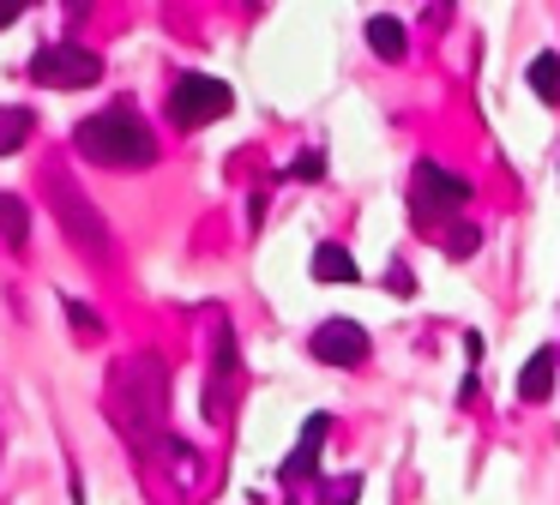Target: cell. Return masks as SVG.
I'll return each instance as SVG.
<instances>
[{
    "label": "cell",
    "mask_w": 560,
    "mask_h": 505,
    "mask_svg": "<svg viewBox=\"0 0 560 505\" xmlns=\"http://www.w3.org/2000/svg\"><path fill=\"white\" fill-rule=\"evenodd\" d=\"M163 409H170V367L158 355H133L115 367V391H109V415L127 433L133 451L163 445Z\"/></svg>",
    "instance_id": "cell-1"
},
{
    "label": "cell",
    "mask_w": 560,
    "mask_h": 505,
    "mask_svg": "<svg viewBox=\"0 0 560 505\" xmlns=\"http://www.w3.org/2000/svg\"><path fill=\"white\" fill-rule=\"evenodd\" d=\"M73 144L85 163H103V168H151L158 163V139H151V127L133 108H103V115L79 120Z\"/></svg>",
    "instance_id": "cell-2"
},
{
    "label": "cell",
    "mask_w": 560,
    "mask_h": 505,
    "mask_svg": "<svg viewBox=\"0 0 560 505\" xmlns=\"http://www.w3.org/2000/svg\"><path fill=\"white\" fill-rule=\"evenodd\" d=\"M464 204H470V180L464 175H452L446 163H416L410 168V223L416 228H434V223H458L464 216Z\"/></svg>",
    "instance_id": "cell-3"
},
{
    "label": "cell",
    "mask_w": 560,
    "mask_h": 505,
    "mask_svg": "<svg viewBox=\"0 0 560 505\" xmlns=\"http://www.w3.org/2000/svg\"><path fill=\"white\" fill-rule=\"evenodd\" d=\"M235 108V91L223 79H206V72H182V79L170 84V120L182 132H199L211 127V120H223Z\"/></svg>",
    "instance_id": "cell-4"
},
{
    "label": "cell",
    "mask_w": 560,
    "mask_h": 505,
    "mask_svg": "<svg viewBox=\"0 0 560 505\" xmlns=\"http://www.w3.org/2000/svg\"><path fill=\"white\" fill-rule=\"evenodd\" d=\"M31 79L49 84V91H85V84L103 79V60L91 55V48H79V43H55V48H43V55L31 60Z\"/></svg>",
    "instance_id": "cell-5"
},
{
    "label": "cell",
    "mask_w": 560,
    "mask_h": 505,
    "mask_svg": "<svg viewBox=\"0 0 560 505\" xmlns=\"http://www.w3.org/2000/svg\"><path fill=\"white\" fill-rule=\"evenodd\" d=\"M49 192H55L49 204H55V216L67 223V235H73L79 247H91V252H109V223H103V216L91 211L85 199H79V192H73V180H67L61 168L49 175Z\"/></svg>",
    "instance_id": "cell-6"
},
{
    "label": "cell",
    "mask_w": 560,
    "mask_h": 505,
    "mask_svg": "<svg viewBox=\"0 0 560 505\" xmlns=\"http://www.w3.org/2000/svg\"><path fill=\"white\" fill-rule=\"evenodd\" d=\"M307 355L326 361V367H362V361L374 355V343H368V331L355 319H326L307 337Z\"/></svg>",
    "instance_id": "cell-7"
},
{
    "label": "cell",
    "mask_w": 560,
    "mask_h": 505,
    "mask_svg": "<svg viewBox=\"0 0 560 505\" xmlns=\"http://www.w3.org/2000/svg\"><path fill=\"white\" fill-rule=\"evenodd\" d=\"M235 385H242V355H235V337L218 325V343H211V379H206V421H230Z\"/></svg>",
    "instance_id": "cell-8"
},
{
    "label": "cell",
    "mask_w": 560,
    "mask_h": 505,
    "mask_svg": "<svg viewBox=\"0 0 560 505\" xmlns=\"http://www.w3.org/2000/svg\"><path fill=\"white\" fill-rule=\"evenodd\" d=\"M326 433H331V415H307V421H302V439H295V451L283 457V469H278L283 488H295V481H314L319 451H326Z\"/></svg>",
    "instance_id": "cell-9"
},
{
    "label": "cell",
    "mask_w": 560,
    "mask_h": 505,
    "mask_svg": "<svg viewBox=\"0 0 560 505\" xmlns=\"http://www.w3.org/2000/svg\"><path fill=\"white\" fill-rule=\"evenodd\" d=\"M555 373H560V343H542L518 367V397L524 403H548V397H555Z\"/></svg>",
    "instance_id": "cell-10"
},
{
    "label": "cell",
    "mask_w": 560,
    "mask_h": 505,
    "mask_svg": "<svg viewBox=\"0 0 560 505\" xmlns=\"http://www.w3.org/2000/svg\"><path fill=\"white\" fill-rule=\"evenodd\" d=\"M314 283H362L355 252L338 247V240H319V247H314Z\"/></svg>",
    "instance_id": "cell-11"
},
{
    "label": "cell",
    "mask_w": 560,
    "mask_h": 505,
    "mask_svg": "<svg viewBox=\"0 0 560 505\" xmlns=\"http://www.w3.org/2000/svg\"><path fill=\"white\" fill-rule=\"evenodd\" d=\"M368 48H374L380 60H392V67H398V60L410 55V31H404L392 12H374V19H368Z\"/></svg>",
    "instance_id": "cell-12"
},
{
    "label": "cell",
    "mask_w": 560,
    "mask_h": 505,
    "mask_svg": "<svg viewBox=\"0 0 560 505\" xmlns=\"http://www.w3.org/2000/svg\"><path fill=\"white\" fill-rule=\"evenodd\" d=\"M524 84H530V91L542 96V103H555V108H560V55H555V48H542V55H536L530 67H524Z\"/></svg>",
    "instance_id": "cell-13"
},
{
    "label": "cell",
    "mask_w": 560,
    "mask_h": 505,
    "mask_svg": "<svg viewBox=\"0 0 560 505\" xmlns=\"http://www.w3.org/2000/svg\"><path fill=\"white\" fill-rule=\"evenodd\" d=\"M31 127H37V115H31V108H19V103H7V108H0V156L25 151Z\"/></svg>",
    "instance_id": "cell-14"
},
{
    "label": "cell",
    "mask_w": 560,
    "mask_h": 505,
    "mask_svg": "<svg viewBox=\"0 0 560 505\" xmlns=\"http://www.w3.org/2000/svg\"><path fill=\"white\" fill-rule=\"evenodd\" d=\"M0 240H7V247H25L31 240V211H25L19 192H0Z\"/></svg>",
    "instance_id": "cell-15"
},
{
    "label": "cell",
    "mask_w": 560,
    "mask_h": 505,
    "mask_svg": "<svg viewBox=\"0 0 560 505\" xmlns=\"http://www.w3.org/2000/svg\"><path fill=\"white\" fill-rule=\"evenodd\" d=\"M476 247H482V228L458 216V223L446 228V259H458V265H464V259H476Z\"/></svg>",
    "instance_id": "cell-16"
},
{
    "label": "cell",
    "mask_w": 560,
    "mask_h": 505,
    "mask_svg": "<svg viewBox=\"0 0 560 505\" xmlns=\"http://www.w3.org/2000/svg\"><path fill=\"white\" fill-rule=\"evenodd\" d=\"M362 500V475H331L319 481V505H355Z\"/></svg>",
    "instance_id": "cell-17"
},
{
    "label": "cell",
    "mask_w": 560,
    "mask_h": 505,
    "mask_svg": "<svg viewBox=\"0 0 560 505\" xmlns=\"http://www.w3.org/2000/svg\"><path fill=\"white\" fill-rule=\"evenodd\" d=\"M290 175H295V180H319V175H326V156H319V151L295 156V163H290Z\"/></svg>",
    "instance_id": "cell-18"
},
{
    "label": "cell",
    "mask_w": 560,
    "mask_h": 505,
    "mask_svg": "<svg viewBox=\"0 0 560 505\" xmlns=\"http://www.w3.org/2000/svg\"><path fill=\"white\" fill-rule=\"evenodd\" d=\"M386 289H392V295H404V301H410V295H416V277L404 271L398 259H392V271H386Z\"/></svg>",
    "instance_id": "cell-19"
},
{
    "label": "cell",
    "mask_w": 560,
    "mask_h": 505,
    "mask_svg": "<svg viewBox=\"0 0 560 505\" xmlns=\"http://www.w3.org/2000/svg\"><path fill=\"white\" fill-rule=\"evenodd\" d=\"M67 319H73L79 331H91V337L103 331V319H97V313H91V307H79V301H67Z\"/></svg>",
    "instance_id": "cell-20"
},
{
    "label": "cell",
    "mask_w": 560,
    "mask_h": 505,
    "mask_svg": "<svg viewBox=\"0 0 560 505\" xmlns=\"http://www.w3.org/2000/svg\"><path fill=\"white\" fill-rule=\"evenodd\" d=\"M19 12H25V7H19V0H0V31H7V24L19 19Z\"/></svg>",
    "instance_id": "cell-21"
}]
</instances>
